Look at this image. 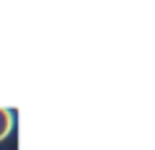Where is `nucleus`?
<instances>
[{"instance_id": "obj_1", "label": "nucleus", "mask_w": 155, "mask_h": 150, "mask_svg": "<svg viewBox=\"0 0 155 150\" xmlns=\"http://www.w3.org/2000/svg\"><path fill=\"white\" fill-rule=\"evenodd\" d=\"M13 129V117L8 109H0V140H5Z\"/></svg>"}]
</instances>
